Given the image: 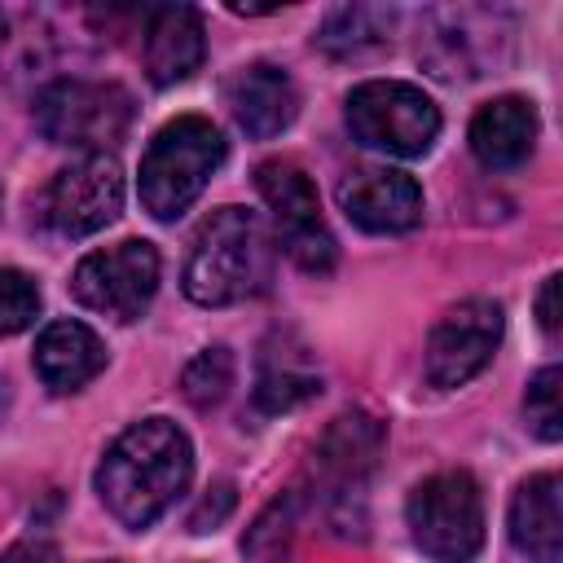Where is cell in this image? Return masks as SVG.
<instances>
[{
	"mask_svg": "<svg viewBox=\"0 0 563 563\" xmlns=\"http://www.w3.org/2000/svg\"><path fill=\"white\" fill-rule=\"evenodd\" d=\"M194 475V444L172 418L132 422L97 466V493L106 510L128 528L145 532Z\"/></svg>",
	"mask_w": 563,
	"mask_h": 563,
	"instance_id": "1",
	"label": "cell"
},
{
	"mask_svg": "<svg viewBox=\"0 0 563 563\" xmlns=\"http://www.w3.org/2000/svg\"><path fill=\"white\" fill-rule=\"evenodd\" d=\"M273 282V242L255 211L220 207L198 229L185 260V295L202 308H229L264 295Z\"/></svg>",
	"mask_w": 563,
	"mask_h": 563,
	"instance_id": "2",
	"label": "cell"
},
{
	"mask_svg": "<svg viewBox=\"0 0 563 563\" xmlns=\"http://www.w3.org/2000/svg\"><path fill=\"white\" fill-rule=\"evenodd\" d=\"M220 163H224V136L211 119L180 114V119L163 123L141 158V180H136L141 207L154 220L185 216Z\"/></svg>",
	"mask_w": 563,
	"mask_h": 563,
	"instance_id": "3",
	"label": "cell"
},
{
	"mask_svg": "<svg viewBox=\"0 0 563 563\" xmlns=\"http://www.w3.org/2000/svg\"><path fill=\"white\" fill-rule=\"evenodd\" d=\"M136 119V101L119 84L97 79H57L35 97V128L53 145H70L84 154H106L128 136Z\"/></svg>",
	"mask_w": 563,
	"mask_h": 563,
	"instance_id": "4",
	"label": "cell"
},
{
	"mask_svg": "<svg viewBox=\"0 0 563 563\" xmlns=\"http://www.w3.org/2000/svg\"><path fill=\"white\" fill-rule=\"evenodd\" d=\"M347 132L365 150L422 158L440 136V110L405 79H369L347 92Z\"/></svg>",
	"mask_w": 563,
	"mask_h": 563,
	"instance_id": "5",
	"label": "cell"
},
{
	"mask_svg": "<svg viewBox=\"0 0 563 563\" xmlns=\"http://www.w3.org/2000/svg\"><path fill=\"white\" fill-rule=\"evenodd\" d=\"M405 519L413 545L435 563H471L484 545V497L466 471L422 479L405 501Z\"/></svg>",
	"mask_w": 563,
	"mask_h": 563,
	"instance_id": "6",
	"label": "cell"
},
{
	"mask_svg": "<svg viewBox=\"0 0 563 563\" xmlns=\"http://www.w3.org/2000/svg\"><path fill=\"white\" fill-rule=\"evenodd\" d=\"M255 189L273 211L282 251L303 273H330L339 260V246H334V233L325 229V216H321V202H317L308 172L286 163V158H268L255 167Z\"/></svg>",
	"mask_w": 563,
	"mask_h": 563,
	"instance_id": "7",
	"label": "cell"
},
{
	"mask_svg": "<svg viewBox=\"0 0 563 563\" xmlns=\"http://www.w3.org/2000/svg\"><path fill=\"white\" fill-rule=\"evenodd\" d=\"M70 290L84 308L110 321H136L158 290V251L141 238H123L106 251H92L79 260Z\"/></svg>",
	"mask_w": 563,
	"mask_h": 563,
	"instance_id": "8",
	"label": "cell"
},
{
	"mask_svg": "<svg viewBox=\"0 0 563 563\" xmlns=\"http://www.w3.org/2000/svg\"><path fill=\"white\" fill-rule=\"evenodd\" d=\"M123 207V172L114 154H79L44 189V220L62 238H88L106 229Z\"/></svg>",
	"mask_w": 563,
	"mask_h": 563,
	"instance_id": "9",
	"label": "cell"
},
{
	"mask_svg": "<svg viewBox=\"0 0 563 563\" xmlns=\"http://www.w3.org/2000/svg\"><path fill=\"white\" fill-rule=\"evenodd\" d=\"M501 330H506L501 303H493V299L453 303L427 339V383L440 387V391L471 383L493 361V352L501 343Z\"/></svg>",
	"mask_w": 563,
	"mask_h": 563,
	"instance_id": "10",
	"label": "cell"
},
{
	"mask_svg": "<svg viewBox=\"0 0 563 563\" xmlns=\"http://www.w3.org/2000/svg\"><path fill=\"white\" fill-rule=\"evenodd\" d=\"M339 207L365 233H409L422 220V189L400 167H361L339 185Z\"/></svg>",
	"mask_w": 563,
	"mask_h": 563,
	"instance_id": "11",
	"label": "cell"
},
{
	"mask_svg": "<svg viewBox=\"0 0 563 563\" xmlns=\"http://www.w3.org/2000/svg\"><path fill=\"white\" fill-rule=\"evenodd\" d=\"M224 97H229V110H233L238 128L255 141H268V136L286 132L299 114V92H295L290 75L282 66H268V62L242 66L224 84Z\"/></svg>",
	"mask_w": 563,
	"mask_h": 563,
	"instance_id": "12",
	"label": "cell"
},
{
	"mask_svg": "<svg viewBox=\"0 0 563 563\" xmlns=\"http://www.w3.org/2000/svg\"><path fill=\"white\" fill-rule=\"evenodd\" d=\"M207 40H202V18L189 4H158L145 13V75L167 88L189 79L202 66Z\"/></svg>",
	"mask_w": 563,
	"mask_h": 563,
	"instance_id": "13",
	"label": "cell"
},
{
	"mask_svg": "<svg viewBox=\"0 0 563 563\" xmlns=\"http://www.w3.org/2000/svg\"><path fill=\"white\" fill-rule=\"evenodd\" d=\"M510 541L532 563H559V554H563V484L554 471L528 475L515 488Z\"/></svg>",
	"mask_w": 563,
	"mask_h": 563,
	"instance_id": "14",
	"label": "cell"
},
{
	"mask_svg": "<svg viewBox=\"0 0 563 563\" xmlns=\"http://www.w3.org/2000/svg\"><path fill=\"white\" fill-rule=\"evenodd\" d=\"M537 145V110L528 97H493L471 119V154L488 172L519 167Z\"/></svg>",
	"mask_w": 563,
	"mask_h": 563,
	"instance_id": "15",
	"label": "cell"
},
{
	"mask_svg": "<svg viewBox=\"0 0 563 563\" xmlns=\"http://www.w3.org/2000/svg\"><path fill=\"white\" fill-rule=\"evenodd\" d=\"M106 369V343L84 321H48L35 339V374L53 391H79Z\"/></svg>",
	"mask_w": 563,
	"mask_h": 563,
	"instance_id": "16",
	"label": "cell"
},
{
	"mask_svg": "<svg viewBox=\"0 0 563 563\" xmlns=\"http://www.w3.org/2000/svg\"><path fill=\"white\" fill-rule=\"evenodd\" d=\"M378 453H383V422L361 413V409H352V413H339L330 422V431L321 435L317 466H321V475L330 484L347 488V484H361L374 471Z\"/></svg>",
	"mask_w": 563,
	"mask_h": 563,
	"instance_id": "17",
	"label": "cell"
},
{
	"mask_svg": "<svg viewBox=\"0 0 563 563\" xmlns=\"http://www.w3.org/2000/svg\"><path fill=\"white\" fill-rule=\"evenodd\" d=\"M391 31V9H374V4H343L325 18L317 44L334 57H356L365 48H378Z\"/></svg>",
	"mask_w": 563,
	"mask_h": 563,
	"instance_id": "18",
	"label": "cell"
},
{
	"mask_svg": "<svg viewBox=\"0 0 563 563\" xmlns=\"http://www.w3.org/2000/svg\"><path fill=\"white\" fill-rule=\"evenodd\" d=\"M321 391V378L303 361H282L273 347L260 356V378H255V405L264 413H286Z\"/></svg>",
	"mask_w": 563,
	"mask_h": 563,
	"instance_id": "19",
	"label": "cell"
},
{
	"mask_svg": "<svg viewBox=\"0 0 563 563\" xmlns=\"http://www.w3.org/2000/svg\"><path fill=\"white\" fill-rule=\"evenodd\" d=\"M229 387H233V352L229 347H202L189 365H185V374H180V391H185V400L189 405H198V409H211V405H220L224 396H229Z\"/></svg>",
	"mask_w": 563,
	"mask_h": 563,
	"instance_id": "20",
	"label": "cell"
},
{
	"mask_svg": "<svg viewBox=\"0 0 563 563\" xmlns=\"http://www.w3.org/2000/svg\"><path fill=\"white\" fill-rule=\"evenodd\" d=\"M559 383H563V369L559 365H545L532 383H528V396H523V413H528V427L537 431V440L554 444L563 435V409H559Z\"/></svg>",
	"mask_w": 563,
	"mask_h": 563,
	"instance_id": "21",
	"label": "cell"
},
{
	"mask_svg": "<svg viewBox=\"0 0 563 563\" xmlns=\"http://www.w3.org/2000/svg\"><path fill=\"white\" fill-rule=\"evenodd\" d=\"M40 317V286L22 268H0V339L26 330Z\"/></svg>",
	"mask_w": 563,
	"mask_h": 563,
	"instance_id": "22",
	"label": "cell"
},
{
	"mask_svg": "<svg viewBox=\"0 0 563 563\" xmlns=\"http://www.w3.org/2000/svg\"><path fill=\"white\" fill-rule=\"evenodd\" d=\"M229 510H233V484L220 479L216 488H207V497H202L198 510L189 515V532H211L216 523H224Z\"/></svg>",
	"mask_w": 563,
	"mask_h": 563,
	"instance_id": "23",
	"label": "cell"
},
{
	"mask_svg": "<svg viewBox=\"0 0 563 563\" xmlns=\"http://www.w3.org/2000/svg\"><path fill=\"white\" fill-rule=\"evenodd\" d=\"M559 273H550L545 282H541V295H537V321H541V330H545V339H559Z\"/></svg>",
	"mask_w": 563,
	"mask_h": 563,
	"instance_id": "24",
	"label": "cell"
},
{
	"mask_svg": "<svg viewBox=\"0 0 563 563\" xmlns=\"http://www.w3.org/2000/svg\"><path fill=\"white\" fill-rule=\"evenodd\" d=\"M0 563H62V550L53 541H18L4 550Z\"/></svg>",
	"mask_w": 563,
	"mask_h": 563,
	"instance_id": "25",
	"label": "cell"
},
{
	"mask_svg": "<svg viewBox=\"0 0 563 563\" xmlns=\"http://www.w3.org/2000/svg\"><path fill=\"white\" fill-rule=\"evenodd\" d=\"M0 40H4V13H0Z\"/></svg>",
	"mask_w": 563,
	"mask_h": 563,
	"instance_id": "26",
	"label": "cell"
},
{
	"mask_svg": "<svg viewBox=\"0 0 563 563\" xmlns=\"http://www.w3.org/2000/svg\"><path fill=\"white\" fill-rule=\"evenodd\" d=\"M106 563H114V559H106Z\"/></svg>",
	"mask_w": 563,
	"mask_h": 563,
	"instance_id": "27",
	"label": "cell"
}]
</instances>
